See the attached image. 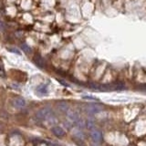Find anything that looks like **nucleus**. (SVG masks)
<instances>
[{
	"instance_id": "nucleus-6",
	"label": "nucleus",
	"mask_w": 146,
	"mask_h": 146,
	"mask_svg": "<svg viewBox=\"0 0 146 146\" xmlns=\"http://www.w3.org/2000/svg\"><path fill=\"white\" fill-rule=\"evenodd\" d=\"M33 60H34L36 65L38 66V68H44V67H45V61H44V59L41 58V56H39V55H36V56L34 57V58H33Z\"/></svg>"
},
{
	"instance_id": "nucleus-9",
	"label": "nucleus",
	"mask_w": 146,
	"mask_h": 146,
	"mask_svg": "<svg viewBox=\"0 0 146 146\" xmlns=\"http://www.w3.org/2000/svg\"><path fill=\"white\" fill-rule=\"evenodd\" d=\"M21 48L23 49V51H24L26 54H31V52H32L31 48L27 44H26V43H23L21 45Z\"/></svg>"
},
{
	"instance_id": "nucleus-14",
	"label": "nucleus",
	"mask_w": 146,
	"mask_h": 146,
	"mask_svg": "<svg viewBox=\"0 0 146 146\" xmlns=\"http://www.w3.org/2000/svg\"><path fill=\"white\" fill-rule=\"evenodd\" d=\"M8 50H9V51H10V52H13V53H15V54H17V55H21L20 50H19V49H17V48H8Z\"/></svg>"
},
{
	"instance_id": "nucleus-10",
	"label": "nucleus",
	"mask_w": 146,
	"mask_h": 146,
	"mask_svg": "<svg viewBox=\"0 0 146 146\" xmlns=\"http://www.w3.org/2000/svg\"><path fill=\"white\" fill-rule=\"evenodd\" d=\"M86 127L88 128L89 130H91L92 131L94 129V127H95V122L94 121L92 120H88L86 121Z\"/></svg>"
},
{
	"instance_id": "nucleus-1",
	"label": "nucleus",
	"mask_w": 146,
	"mask_h": 146,
	"mask_svg": "<svg viewBox=\"0 0 146 146\" xmlns=\"http://www.w3.org/2000/svg\"><path fill=\"white\" fill-rule=\"evenodd\" d=\"M36 118L40 121H47L50 124H55V123L58 122V120L56 116H55L54 111L48 107H45L39 110L36 112Z\"/></svg>"
},
{
	"instance_id": "nucleus-16",
	"label": "nucleus",
	"mask_w": 146,
	"mask_h": 146,
	"mask_svg": "<svg viewBox=\"0 0 146 146\" xmlns=\"http://www.w3.org/2000/svg\"><path fill=\"white\" fill-rule=\"evenodd\" d=\"M83 99H89V100H97V99H95V98H93V97H89V96H84Z\"/></svg>"
},
{
	"instance_id": "nucleus-11",
	"label": "nucleus",
	"mask_w": 146,
	"mask_h": 146,
	"mask_svg": "<svg viewBox=\"0 0 146 146\" xmlns=\"http://www.w3.org/2000/svg\"><path fill=\"white\" fill-rule=\"evenodd\" d=\"M7 77V73H6V70H5V68L4 66L2 65L1 63H0V78H6Z\"/></svg>"
},
{
	"instance_id": "nucleus-8",
	"label": "nucleus",
	"mask_w": 146,
	"mask_h": 146,
	"mask_svg": "<svg viewBox=\"0 0 146 146\" xmlns=\"http://www.w3.org/2000/svg\"><path fill=\"white\" fill-rule=\"evenodd\" d=\"M58 108L63 112H67L70 110V106L66 102H58Z\"/></svg>"
},
{
	"instance_id": "nucleus-7",
	"label": "nucleus",
	"mask_w": 146,
	"mask_h": 146,
	"mask_svg": "<svg viewBox=\"0 0 146 146\" xmlns=\"http://www.w3.org/2000/svg\"><path fill=\"white\" fill-rule=\"evenodd\" d=\"M52 131H53V133L56 135V136H58V137H63L64 135L66 134L65 131H64L62 128L59 127V126H55V127H53Z\"/></svg>"
},
{
	"instance_id": "nucleus-12",
	"label": "nucleus",
	"mask_w": 146,
	"mask_h": 146,
	"mask_svg": "<svg viewBox=\"0 0 146 146\" xmlns=\"http://www.w3.org/2000/svg\"><path fill=\"white\" fill-rule=\"evenodd\" d=\"M73 141H74L78 145H80V146H83V141H82V139H81V138H79V137L74 136V137H73Z\"/></svg>"
},
{
	"instance_id": "nucleus-5",
	"label": "nucleus",
	"mask_w": 146,
	"mask_h": 146,
	"mask_svg": "<svg viewBox=\"0 0 146 146\" xmlns=\"http://www.w3.org/2000/svg\"><path fill=\"white\" fill-rule=\"evenodd\" d=\"M13 105H14V107H16V108L22 109L26 106V102H25V100L22 98H17L13 100Z\"/></svg>"
},
{
	"instance_id": "nucleus-3",
	"label": "nucleus",
	"mask_w": 146,
	"mask_h": 146,
	"mask_svg": "<svg viewBox=\"0 0 146 146\" xmlns=\"http://www.w3.org/2000/svg\"><path fill=\"white\" fill-rule=\"evenodd\" d=\"M90 138L94 143H102L103 139L102 131L99 130H92L90 132Z\"/></svg>"
},
{
	"instance_id": "nucleus-15",
	"label": "nucleus",
	"mask_w": 146,
	"mask_h": 146,
	"mask_svg": "<svg viewBox=\"0 0 146 146\" xmlns=\"http://www.w3.org/2000/svg\"><path fill=\"white\" fill-rule=\"evenodd\" d=\"M5 30H6V26L2 20H0V32H4Z\"/></svg>"
},
{
	"instance_id": "nucleus-13",
	"label": "nucleus",
	"mask_w": 146,
	"mask_h": 146,
	"mask_svg": "<svg viewBox=\"0 0 146 146\" xmlns=\"http://www.w3.org/2000/svg\"><path fill=\"white\" fill-rule=\"evenodd\" d=\"M38 91L40 93H42V94L47 93V87H46L45 85H41L38 88Z\"/></svg>"
},
{
	"instance_id": "nucleus-4",
	"label": "nucleus",
	"mask_w": 146,
	"mask_h": 146,
	"mask_svg": "<svg viewBox=\"0 0 146 146\" xmlns=\"http://www.w3.org/2000/svg\"><path fill=\"white\" fill-rule=\"evenodd\" d=\"M67 116H68V119L70 120V121H72V122H76L79 119H80V115H79V113H78L77 111H72V110H68V111H67Z\"/></svg>"
},
{
	"instance_id": "nucleus-2",
	"label": "nucleus",
	"mask_w": 146,
	"mask_h": 146,
	"mask_svg": "<svg viewBox=\"0 0 146 146\" xmlns=\"http://www.w3.org/2000/svg\"><path fill=\"white\" fill-rule=\"evenodd\" d=\"M85 111L90 113V114H95V113H99L100 111H104V106L102 104H98V103H90V104H86L85 105Z\"/></svg>"
}]
</instances>
